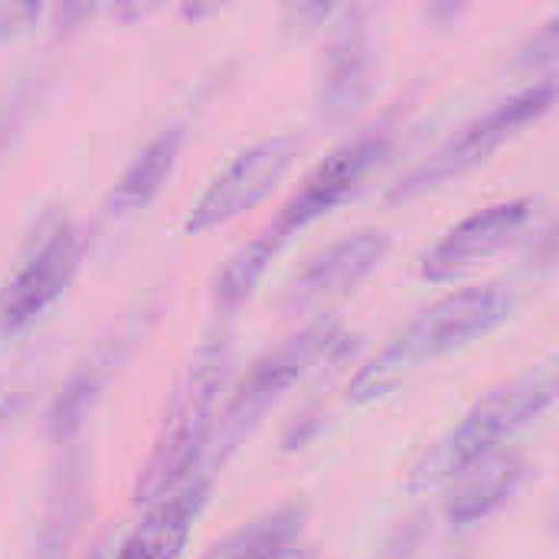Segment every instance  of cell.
Returning <instances> with one entry per match:
<instances>
[{
    "label": "cell",
    "mask_w": 559,
    "mask_h": 559,
    "mask_svg": "<svg viewBox=\"0 0 559 559\" xmlns=\"http://www.w3.org/2000/svg\"><path fill=\"white\" fill-rule=\"evenodd\" d=\"M282 246L269 236V233H259L255 239H249L246 246H239L229 262L223 265L219 278H216V288H213V301L219 311H236L252 292L255 285L262 282L269 262L275 259Z\"/></svg>",
    "instance_id": "e0dca14e"
},
{
    "label": "cell",
    "mask_w": 559,
    "mask_h": 559,
    "mask_svg": "<svg viewBox=\"0 0 559 559\" xmlns=\"http://www.w3.org/2000/svg\"><path fill=\"white\" fill-rule=\"evenodd\" d=\"M82 255V239L72 223L59 219L29 249L20 269L0 288V337H13L33 324L72 282Z\"/></svg>",
    "instance_id": "ba28073f"
},
{
    "label": "cell",
    "mask_w": 559,
    "mask_h": 559,
    "mask_svg": "<svg viewBox=\"0 0 559 559\" xmlns=\"http://www.w3.org/2000/svg\"><path fill=\"white\" fill-rule=\"evenodd\" d=\"M115 347H118V344H102V347L92 354V360H85V364L69 377V383L62 386V393L56 396L52 413H49V432H52L56 439L72 436V432L82 426V419L88 416L92 403L98 400V393H102V386H105L108 370H111L115 360H118V350H115Z\"/></svg>",
    "instance_id": "2e32d148"
},
{
    "label": "cell",
    "mask_w": 559,
    "mask_h": 559,
    "mask_svg": "<svg viewBox=\"0 0 559 559\" xmlns=\"http://www.w3.org/2000/svg\"><path fill=\"white\" fill-rule=\"evenodd\" d=\"M85 559H102V554H98V550H92V554H88Z\"/></svg>",
    "instance_id": "ac0fdd59"
},
{
    "label": "cell",
    "mask_w": 559,
    "mask_h": 559,
    "mask_svg": "<svg viewBox=\"0 0 559 559\" xmlns=\"http://www.w3.org/2000/svg\"><path fill=\"white\" fill-rule=\"evenodd\" d=\"M557 400V367H534L485 393L413 468V488H439L475 462L504 449L508 439Z\"/></svg>",
    "instance_id": "3957f363"
},
{
    "label": "cell",
    "mask_w": 559,
    "mask_h": 559,
    "mask_svg": "<svg viewBox=\"0 0 559 559\" xmlns=\"http://www.w3.org/2000/svg\"><path fill=\"white\" fill-rule=\"evenodd\" d=\"M210 498V478H187L180 488L151 504L147 518L128 534L118 559H177Z\"/></svg>",
    "instance_id": "7c38bea8"
},
{
    "label": "cell",
    "mask_w": 559,
    "mask_h": 559,
    "mask_svg": "<svg viewBox=\"0 0 559 559\" xmlns=\"http://www.w3.org/2000/svg\"><path fill=\"white\" fill-rule=\"evenodd\" d=\"M373 79V46L360 10H350V23H341L331 39L321 75H318V111L328 121L350 118L370 95Z\"/></svg>",
    "instance_id": "8fae6325"
},
{
    "label": "cell",
    "mask_w": 559,
    "mask_h": 559,
    "mask_svg": "<svg viewBox=\"0 0 559 559\" xmlns=\"http://www.w3.org/2000/svg\"><path fill=\"white\" fill-rule=\"evenodd\" d=\"M390 252V233L386 229H357L331 242L324 252H318L288 285L282 308L288 314L321 311L344 295H350Z\"/></svg>",
    "instance_id": "9c48e42d"
},
{
    "label": "cell",
    "mask_w": 559,
    "mask_h": 559,
    "mask_svg": "<svg viewBox=\"0 0 559 559\" xmlns=\"http://www.w3.org/2000/svg\"><path fill=\"white\" fill-rule=\"evenodd\" d=\"M298 151H301L298 134H272V138H262V141L249 144L246 151H239L226 164V170L206 187V193L197 200L183 229L206 233V229L226 226V223L239 219L242 213H249L255 203H262L282 183V177L295 164Z\"/></svg>",
    "instance_id": "8992f818"
},
{
    "label": "cell",
    "mask_w": 559,
    "mask_h": 559,
    "mask_svg": "<svg viewBox=\"0 0 559 559\" xmlns=\"http://www.w3.org/2000/svg\"><path fill=\"white\" fill-rule=\"evenodd\" d=\"M527 462L518 449H498L488 459L465 468L445 488V518L452 524H475L495 514L524 481Z\"/></svg>",
    "instance_id": "4fadbf2b"
},
{
    "label": "cell",
    "mask_w": 559,
    "mask_h": 559,
    "mask_svg": "<svg viewBox=\"0 0 559 559\" xmlns=\"http://www.w3.org/2000/svg\"><path fill=\"white\" fill-rule=\"evenodd\" d=\"M386 151H390V134H383V131H364V134L344 141L341 147H334L301 180V187L278 210L275 223L265 233L282 246L292 233H298V229L311 226L314 219L328 216L334 206H341L377 170V164L386 157Z\"/></svg>",
    "instance_id": "52a82bcc"
},
{
    "label": "cell",
    "mask_w": 559,
    "mask_h": 559,
    "mask_svg": "<svg viewBox=\"0 0 559 559\" xmlns=\"http://www.w3.org/2000/svg\"><path fill=\"white\" fill-rule=\"evenodd\" d=\"M183 144V128L170 124L164 131H157L138 154L134 160L124 167V174L118 177V183L108 193V216H131L141 213L167 183L177 154Z\"/></svg>",
    "instance_id": "5bb4252c"
},
{
    "label": "cell",
    "mask_w": 559,
    "mask_h": 559,
    "mask_svg": "<svg viewBox=\"0 0 559 559\" xmlns=\"http://www.w3.org/2000/svg\"><path fill=\"white\" fill-rule=\"evenodd\" d=\"M229 364H233V341L226 331L206 337L187 360L167 400L151 455L138 475L134 485L138 504L160 501L164 495L180 488L197 468L219 423L216 413H219V396L226 393L229 383Z\"/></svg>",
    "instance_id": "6da1fadb"
},
{
    "label": "cell",
    "mask_w": 559,
    "mask_h": 559,
    "mask_svg": "<svg viewBox=\"0 0 559 559\" xmlns=\"http://www.w3.org/2000/svg\"><path fill=\"white\" fill-rule=\"evenodd\" d=\"M344 344V334L334 321H314L305 331L282 341L275 350L259 357L252 370L239 380L233 390L226 409L216 423V452H233L242 436L314 367H321L337 347Z\"/></svg>",
    "instance_id": "5b68a950"
},
{
    "label": "cell",
    "mask_w": 559,
    "mask_h": 559,
    "mask_svg": "<svg viewBox=\"0 0 559 559\" xmlns=\"http://www.w3.org/2000/svg\"><path fill=\"white\" fill-rule=\"evenodd\" d=\"M534 200L521 197V200H501L491 203L472 216H465L462 223H455L423 259V278L429 282H449L468 269H475L478 262L491 259L495 252L508 249L524 226L534 216Z\"/></svg>",
    "instance_id": "30bf717a"
},
{
    "label": "cell",
    "mask_w": 559,
    "mask_h": 559,
    "mask_svg": "<svg viewBox=\"0 0 559 559\" xmlns=\"http://www.w3.org/2000/svg\"><path fill=\"white\" fill-rule=\"evenodd\" d=\"M554 102H557V79L554 75L518 92V95H511V98H504V102H498L485 115L472 118L459 134H452L436 154H429L413 170H406L390 187V200H413L426 190L442 187L452 177L468 174L472 167L485 164L501 144H508L514 134H521L531 121L547 115L554 108Z\"/></svg>",
    "instance_id": "277c9868"
},
{
    "label": "cell",
    "mask_w": 559,
    "mask_h": 559,
    "mask_svg": "<svg viewBox=\"0 0 559 559\" xmlns=\"http://www.w3.org/2000/svg\"><path fill=\"white\" fill-rule=\"evenodd\" d=\"M305 524L308 514L301 508H278L233 531L206 559H308Z\"/></svg>",
    "instance_id": "9a60e30c"
},
{
    "label": "cell",
    "mask_w": 559,
    "mask_h": 559,
    "mask_svg": "<svg viewBox=\"0 0 559 559\" xmlns=\"http://www.w3.org/2000/svg\"><path fill=\"white\" fill-rule=\"evenodd\" d=\"M514 308V295L504 285H475L455 295H445L432 308H426L416 321H409L347 386L354 403H377L423 360L445 357L475 337H485L501 321H508Z\"/></svg>",
    "instance_id": "7a4b0ae2"
}]
</instances>
